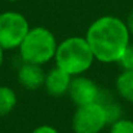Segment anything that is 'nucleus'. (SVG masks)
Returning <instances> with one entry per match:
<instances>
[{
	"label": "nucleus",
	"mask_w": 133,
	"mask_h": 133,
	"mask_svg": "<svg viewBox=\"0 0 133 133\" xmlns=\"http://www.w3.org/2000/svg\"><path fill=\"white\" fill-rule=\"evenodd\" d=\"M5 1H8V3H19L22 0H5Z\"/></svg>",
	"instance_id": "16"
},
{
	"label": "nucleus",
	"mask_w": 133,
	"mask_h": 133,
	"mask_svg": "<svg viewBox=\"0 0 133 133\" xmlns=\"http://www.w3.org/2000/svg\"><path fill=\"white\" fill-rule=\"evenodd\" d=\"M57 45V38L50 29L45 26L30 27L18 48L19 59L44 66L54 59Z\"/></svg>",
	"instance_id": "3"
},
{
	"label": "nucleus",
	"mask_w": 133,
	"mask_h": 133,
	"mask_svg": "<svg viewBox=\"0 0 133 133\" xmlns=\"http://www.w3.org/2000/svg\"><path fill=\"white\" fill-rule=\"evenodd\" d=\"M115 90L122 99L133 103V71L122 70L119 72L115 79Z\"/></svg>",
	"instance_id": "9"
},
{
	"label": "nucleus",
	"mask_w": 133,
	"mask_h": 133,
	"mask_svg": "<svg viewBox=\"0 0 133 133\" xmlns=\"http://www.w3.org/2000/svg\"><path fill=\"white\" fill-rule=\"evenodd\" d=\"M125 23H127V26H128V30H129L131 36L133 38V10H131V13L128 14V17H127V19H125Z\"/></svg>",
	"instance_id": "14"
},
{
	"label": "nucleus",
	"mask_w": 133,
	"mask_h": 133,
	"mask_svg": "<svg viewBox=\"0 0 133 133\" xmlns=\"http://www.w3.org/2000/svg\"><path fill=\"white\" fill-rule=\"evenodd\" d=\"M101 90L102 88H99V85L92 78L84 74L79 76H72L67 96L76 106H83L98 102Z\"/></svg>",
	"instance_id": "6"
},
{
	"label": "nucleus",
	"mask_w": 133,
	"mask_h": 133,
	"mask_svg": "<svg viewBox=\"0 0 133 133\" xmlns=\"http://www.w3.org/2000/svg\"><path fill=\"white\" fill-rule=\"evenodd\" d=\"M94 61L96 58L85 36H69L57 45L54 65L71 76L84 75Z\"/></svg>",
	"instance_id": "2"
},
{
	"label": "nucleus",
	"mask_w": 133,
	"mask_h": 133,
	"mask_svg": "<svg viewBox=\"0 0 133 133\" xmlns=\"http://www.w3.org/2000/svg\"><path fill=\"white\" fill-rule=\"evenodd\" d=\"M119 66L122 67V70H127V71H133V44L128 45V48L125 49V52L123 53V56L119 59Z\"/></svg>",
	"instance_id": "12"
},
{
	"label": "nucleus",
	"mask_w": 133,
	"mask_h": 133,
	"mask_svg": "<svg viewBox=\"0 0 133 133\" xmlns=\"http://www.w3.org/2000/svg\"><path fill=\"white\" fill-rule=\"evenodd\" d=\"M31 133H61V132H59L56 127H53V125L43 124V125H39V127L34 128Z\"/></svg>",
	"instance_id": "13"
},
{
	"label": "nucleus",
	"mask_w": 133,
	"mask_h": 133,
	"mask_svg": "<svg viewBox=\"0 0 133 133\" xmlns=\"http://www.w3.org/2000/svg\"><path fill=\"white\" fill-rule=\"evenodd\" d=\"M131 38L125 21L111 14L96 18L85 32V39L96 61L105 65L119 62L131 44Z\"/></svg>",
	"instance_id": "1"
},
{
	"label": "nucleus",
	"mask_w": 133,
	"mask_h": 133,
	"mask_svg": "<svg viewBox=\"0 0 133 133\" xmlns=\"http://www.w3.org/2000/svg\"><path fill=\"white\" fill-rule=\"evenodd\" d=\"M17 93L9 85H0V116L9 115L17 106Z\"/></svg>",
	"instance_id": "10"
},
{
	"label": "nucleus",
	"mask_w": 133,
	"mask_h": 133,
	"mask_svg": "<svg viewBox=\"0 0 133 133\" xmlns=\"http://www.w3.org/2000/svg\"><path fill=\"white\" fill-rule=\"evenodd\" d=\"M109 133H133V120L122 118L110 124Z\"/></svg>",
	"instance_id": "11"
},
{
	"label": "nucleus",
	"mask_w": 133,
	"mask_h": 133,
	"mask_svg": "<svg viewBox=\"0 0 133 133\" xmlns=\"http://www.w3.org/2000/svg\"><path fill=\"white\" fill-rule=\"evenodd\" d=\"M4 59H5V50L0 46V67L3 66V63H4Z\"/></svg>",
	"instance_id": "15"
},
{
	"label": "nucleus",
	"mask_w": 133,
	"mask_h": 133,
	"mask_svg": "<svg viewBox=\"0 0 133 133\" xmlns=\"http://www.w3.org/2000/svg\"><path fill=\"white\" fill-rule=\"evenodd\" d=\"M30 23L25 14L17 10L0 13V46L5 50L18 49L30 30Z\"/></svg>",
	"instance_id": "4"
},
{
	"label": "nucleus",
	"mask_w": 133,
	"mask_h": 133,
	"mask_svg": "<svg viewBox=\"0 0 133 133\" xmlns=\"http://www.w3.org/2000/svg\"><path fill=\"white\" fill-rule=\"evenodd\" d=\"M45 72L44 66L21 61L17 67V80L22 88L27 90H38L44 87Z\"/></svg>",
	"instance_id": "7"
},
{
	"label": "nucleus",
	"mask_w": 133,
	"mask_h": 133,
	"mask_svg": "<svg viewBox=\"0 0 133 133\" xmlns=\"http://www.w3.org/2000/svg\"><path fill=\"white\" fill-rule=\"evenodd\" d=\"M107 125L106 110L99 102L76 106L71 119L74 133H101Z\"/></svg>",
	"instance_id": "5"
},
{
	"label": "nucleus",
	"mask_w": 133,
	"mask_h": 133,
	"mask_svg": "<svg viewBox=\"0 0 133 133\" xmlns=\"http://www.w3.org/2000/svg\"><path fill=\"white\" fill-rule=\"evenodd\" d=\"M72 76L66 71L61 70L56 65L45 72L44 87L45 92L52 97H63L67 96Z\"/></svg>",
	"instance_id": "8"
}]
</instances>
